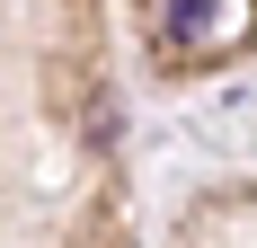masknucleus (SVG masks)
Instances as JSON below:
<instances>
[{
  "instance_id": "obj_1",
  "label": "nucleus",
  "mask_w": 257,
  "mask_h": 248,
  "mask_svg": "<svg viewBox=\"0 0 257 248\" xmlns=\"http://www.w3.org/2000/svg\"><path fill=\"white\" fill-rule=\"evenodd\" d=\"M222 27V0H169V36H213Z\"/></svg>"
}]
</instances>
